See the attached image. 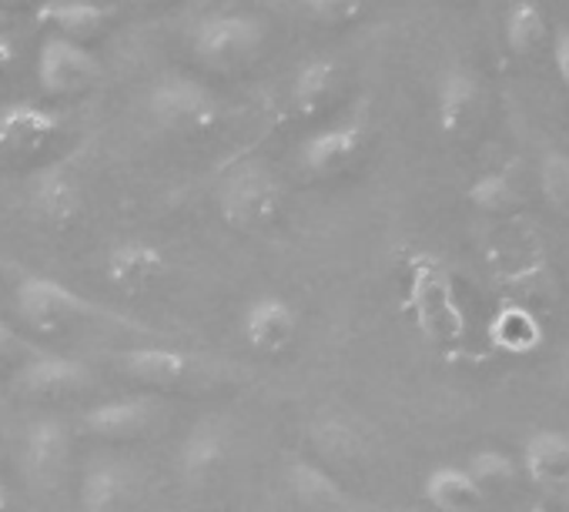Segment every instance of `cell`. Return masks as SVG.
<instances>
[{
	"instance_id": "1",
	"label": "cell",
	"mask_w": 569,
	"mask_h": 512,
	"mask_svg": "<svg viewBox=\"0 0 569 512\" xmlns=\"http://www.w3.org/2000/svg\"><path fill=\"white\" fill-rule=\"evenodd\" d=\"M214 204L228 228L264 231L268 224L278 221V214L284 208V184L278 181V174L268 164L248 158L221 174V181L214 188Z\"/></svg>"
},
{
	"instance_id": "2",
	"label": "cell",
	"mask_w": 569,
	"mask_h": 512,
	"mask_svg": "<svg viewBox=\"0 0 569 512\" xmlns=\"http://www.w3.org/2000/svg\"><path fill=\"white\" fill-rule=\"evenodd\" d=\"M14 312L24 325L38 332H58L71 322H121L128 325L118 312L98 305L94 299L74 292L71 285L51 279V275H24L14 289Z\"/></svg>"
},
{
	"instance_id": "3",
	"label": "cell",
	"mask_w": 569,
	"mask_h": 512,
	"mask_svg": "<svg viewBox=\"0 0 569 512\" xmlns=\"http://www.w3.org/2000/svg\"><path fill=\"white\" fill-rule=\"evenodd\" d=\"M409 309L416 315L419 332L436 342H456L462 332V309L456 302L449 272L432 254H416L409 262Z\"/></svg>"
},
{
	"instance_id": "4",
	"label": "cell",
	"mask_w": 569,
	"mask_h": 512,
	"mask_svg": "<svg viewBox=\"0 0 569 512\" xmlns=\"http://www.w3.org/2000/svg\"><path fill=\"white\" fill-rule=\"evenodd\" d=\"M268 28L254 14H211L191 31V54L211 71H234L261 54Z\"/></svg>"
},
{
	"instance_id": "5",
	"label": "cell",
	"mask_w": 569,
	"mask_h": 512,
	"mask_svg": "<svg viewBox=\"0 0 569 512\" xmlns=\"http://www.w3.org/2000/svg\"><path fill=\"white\" fill-rule=\"evenodd\" d=\"M148 114L158 128L171 134H208L221 121V101L211 88H204L194 78L171 74L161 78L148 94Z\"/></svg>"
},
{
	"instance_id": "6",
	"label": "cell",
	"mask_w": 569,
	"mask_h": 512,
	"mask_svg": "<svg viewBox=\"0 0 569 512\" xmlns=\"http://www.w3.org/2000/svg\"><path fill=\"white\" fill-rule=\"evenodd\" d=\"M104 78L101 61L71 38L48 34L38 48V84L51 98H71L91 91Z\"/></svg>"
},
{
	"instance_id": "7",
	"label": "cell",
	"mask_w": 569,
	"mask_h": 512,
	"mask_svg": "<svg viewBox=\"0 0 569 512\" xmlns=\"http://www.w3.org/2000/svg\"><path fill=\"white\" fill-rule=\"evenodd\" d=\"M366 141H369L366 121L342 118V121H332V124L306 134L296 151V161L309 178H332L359 161V154L366 151Z\"/></svg>"
},
{
	"instance_id": "8",
	"label": "cell",
	"mask_w": 569,
	"mask_h": 512,
	"mask_svg": "<svg viewBox=\"0 0 569 512\" xmlns=\"http://www.w3.org/2000/svg\"><path fill=\"white\" fill-rule=\"evenodd\" d=\"M299 329H302L299 309L278 292L254 295L241 309V319H238V332H241L244 345L258 355L289 352L299 339Z\"/></svg>"
},
{
	"instance_id": "9",
	"label": "cell",
	"mask_w": 569,
	"mask_h": 512,
	"mask_svg": "<svg viewBox=\"0 0 569 512\" xmlns=\"http://www.w3.org/2000/svg\"><path fill=\"white\" fill-rule=\"evenodd\" d=\"M168 275V254L151 238H121L104 259V279L124 295L148 292Z\"/></svg>"
},
{
	"instance_id": "10",
	"label": "cell",
	"mask_w": 569,
	"mask_h": 512,
	"mask_svg": "<svg viewBox=\"0 0 569 512\" xmlns=\"http://www.w3.org/2000/svg\"><path fill=\"white\" fill-rule=\"evenodd\" d=\"M71 455V429L61 415H38L21 439V472L31 485H51Z\"/></svg>"
},
{
	"instance_id": "11",
	"label": "cell",
	"mask_w": 569,
	"mask_h": 512,
	"mask_svg": "<svg viewBox=\"0 0 569 512\" xmlns=\"http://www.w3.org/2000/svg\"><path fill=\"white\" fill-rule=\"evenodd\" d=\"M114 369L138 385L174 389L194 372V359L178 345L141 342V345H128V349L114 352Z\"/></svg>"
},
{
	"instance_id": "12",
	"label": "cell",
	"mask_w": 569,
	"mask_h": 512,
	"mask_svg": "<svg viewBox=\"0 0 569 512\" xmlns=\"http://www.w3.org/2000/svg\"><path fill=\"white\" fill-rule=\"evenodd\" d=\"M91 382H94L91 365L64 352L38 349L14 369V385L24 395H68L88 389Z\"/></svg>"
},
{
	"instance_id": "13",
	"label": "cell",
	"mask_w": 569,
	"mask_h": 512,
	"mask_svg": "<svg viewBox=\"0 0 569 512\" xmlns=\"http://www.w3.org/2000/svg\"><path fill=\"white\" fill-rule=\"evenodd\" d=\"M61 131V118L31 101H18L0 108V151L14 158H31L41 154Z\"/></svg>"
},
{
	"instance_id": "14",
	"label": "cell",
	"mask_w": 569,
	"mask_h": 512,
	"mask_svg": "<svg viewBox=\"0 0 569 512\" xmlns=\"http://www.w3.org/2000/svg\"><path fill=\"white\" fill-rule=\"evenodd\" d=\"M231 455V429L224 419H198L178 449V472L184 482H208L211 475H218L224 469Z\"/></svg>"
},
{
	"instance_id": "15",
	"label": "cell",
	"mask_w": 569,
	"mask_h": 512,
	"mask_svg": "<svg viewBox=\"0 0 569 512\" xmlns=\"http://www.w3.org/2000/svg\"><path fill=\"white\" fill-rule=\"evenodd\" d=\"M154 415H158V402L151 395H124V399H108V402L84 409L81 425L84 432L98 439L121 442V439H134L148 432Z\"/></svg>"
},
{
	"instance_id": "16",
	"label": "cell",
	"mask_w": 569,
	"mask_h": 512,
	"mask_svg": "<svg viewBox=\"0 0 569 512\" xmlns=\"http://www.w3.org/2000/svg\"><path fill=\"white\" fill-rule=\"evenodd\" d=\"M134 492V472L124 462H94L78 485L81 512H121Z\"/></svg>"
},
{
	"instance_id": "17",
	"label": "cell",
	"mask_w": 569,
	"mask_h": 512,
	"mask_svg": "<svg viewBox=\"0 0 569 512\" xmlns=\"http://www.w3.org/2000/svg\"><path fill=\"white\" fill-rule=\"evenodd\" d=\"M479 108V81L466 68H449L436 84V121L442 134H462Z\"/></svg>"
},
{
	"instance_id": "18",
	"label": "cell",
	"mask_w": 569,
	"mask_h": 512,
	"mask_svg": "<svg viewBox=\"0 0 569 512\" xmlns=\"http://www.w3.org/2000/svg\"><path fill=\"white\" fill-rule=\"evenodd\" d=\"M111 18H114V8L104 4V0H44L38 8V21L51 24L54 34L81 41V44L94 38Z\"/></svg>"
},
{
	"instance_id": "19",
	"label": "cell",
	"mask_w": 569,
	"mask_h": 512,
	"mask_svg": "<svg viewBox=\"0 0 569 512\" xmlns=\"http://www.w3.org/2000/svg\"><path fill=\"white\" fill-rule=\"evenodd\" d=\"M31 208L48 224H71L84 211V191L74 174H68L64 168H51L34 181Z\"/></svg>"
},
{
	"instance_id": "20",
	"label": "cell",
	"mask_w": 569,
	"mask_h": 512,
	"mask_svg": "<svg viewBox=\"0 0 569 512\" xmlns=\"http://www.w3.org/2000/svg\"><path fill=\"white\" fill-rule=\"evenodd\" d=\"M339 94V68L326 58L306 61L289 88V104L299 118H316L322 114Z\"/></svg>"
},
{
	"instance_id": "21",
	"label": "cell",
	"mask_w": 569,
	"mask_h": 512,
	"mask_svg": "<svg viewBox=\"0 0 569 512\" xmlns=\"http://www.w3.org/2000/svg\"><path fill=\"white\" fill-rule=\"evenodd\" d=\"M422 495L432 509L439 512H479L482 509V492L479 485L469 479L466 469L459 465H439L426 475Z\"/></svg>"
},
{
	"instance_id": "22",
	"label": "cell",
	"mask_w": 569,
	"mask_h": 512,
	"mask_svg": "<svg viewBox=\"0 0 569 512\" xmlns=\"http://www.w3.org/2000/svg\"><path fill=\"white\" fill-rule=\"evenodd\" d=\"M284 485H289V492L309 509H336L346 499L339 479L322 462H312V459H296L284 469Z\"/></svg>"
},
{
	"instance_id": "23",
	"label": "cell",
	"mask_w": 569,
	"mask_h": 512,
	"mask_svg": "<svg viewBox=\"0 0 569 512\" xmlns=\"http://www.w3.org/2000/svg\"><path fill=\"white\" fill-rule=\"evenodd\" d=\"M526 472L542 485L569 482V439L559 432H539L526 445Z\"/></svg>"
},
{
	"instance_id": "24",
	"label": "cell",
	"mask_w": 569,
	"mask_h": 512,
	"mask_svg": "<svg viewBox=\"0 0 569 512\" xmlns=\"http://www.w3.org/2000/svg\"><path fill=\"white\" fill-rule=\"evenodd\" d=\"M546 41H549V24H546L542 11H539L536 4L522 0V4H516V8L506 14V44H509L512 54L529 58V54H536Z\"/></svg>"
},
{
	"instance_id": "25",
	"label": "cell",
	"mask_w": 569,
	"mask_h": 512,
	"mask_svg": "<svg viewBox=\"0 0 569 512\" xmlns=\"http://www.w3.org/2000/svg\"><path fill=\"white\" fill-rule=\"evenodd\" d=\"M312 445L326 459H339V462H349L362 452V439H359L356 425H349L346 419H336V415H326L312 425Z\"/></svg>"
},
{
	"instance_id": "26",
	"label": "cell",
	"mask_w": 569,
	"mask_h": 512,
	"mask_svg": "<svg viewBox=\"0 0 569 512\" xmlns=\"http://www.w3.org/2000/svg\"><path fill=\"white\" fill-rule=\"evenodd\" d=\"M492 342L506 352H529L539 342V325L526 309H502L492 319Z\"/></svg>"
},
{
	"instance_id": "27",
	"label": "cell",
	"mask_w": 569,
	"mask_h": 512,
	"mask_svg": "<svg viewBox=\"0 0 569 512\" xmlns=\"http://www.w3.org/2000/svg\"><path fill=\"white\" fill-rule=\"evenodd\" d=\"M466 472H469V479L479 485V492H482V495H486V492L509 489V485H512V479H516V465H512V459H509L506 452H499V449H479V452H472V459H469Z\"/></svg>"
},
{
	"instance_id": "28",
	"label": "cell",
	"mask_w": 569,
	"mask_h": 512,
	"mask_svg": "<svg viewBox=\"0 0 569 512\" xmlns=\"http://www.w3.org/2000/svg\"><path fill=\"white\" fill-rule=\"evenodd\" d=\"M466 198L479 211H486V214H502V211H512L519 204V191H516V184L506 174H482V178H476Z\"/></svg>"
},
{
	"instance_id": "29",
	"label": "cell",
	"mask_w": 569,
	"mask_h": 512,
	"mask_svg": "<svg viewBox=\"0 0 569 512\" xmlns=\"http://www.w3.org/2000/svg\"><path fill=\"white\" fill-rule=\"evenodd\" d=\"M539 184L546 201L569 214V154L566 151H546L539 161Z\"/></svg>"
},
{
	"instance_id": "30",
	"label": "cell",
	"mask_w": 569,
	"mask_h": 512,
	"mask_svg": "<svg viewBox=\"0 0 569 512\" xmlns=\"http://www.w3.org/2000/svg\"><path fill=\"white\" fill-rule=\"evenodd\" d=\"M302 8L319 21V24H329V28H342V24H352L366 0H302Z\"/></svg>"
},
{
	"instance_id": "31",
	"label": "cell",
	"mask_w": 569,
	"mask_h": 512,
	"mask_svg": "<svg viewBox=\"0 0 569 512\" xmlns=\"http://www.w3.org/2000/svg\"><path fill=\"white\" fill-rule=\"evenodd\" d=\"M31 352H38V349H31V345L24 342V335H21L4 315H0V362H18V365H21ZM18 365H14V369H18Z\"/></svg>"
},
{
	"instance_id": "32",
	"label": "cell",
	"mask_w": 569,
	"mask_h": 512,
	"mask_svg": "<svg viewBox=\"0 0 569 512\" xmlns=\"http://www.w3.org/2000/svg\"><path fill=\"white\" fill-rule=\"evenodd\" d=\"M552 61H556V71L562 78V84L569 88V31H559L556 41H552Z\"/></svg>"
},
{
	"instance_id": "33",
	"label": "cell",
	"mask_w": 569,
	"mask_h": 512,
	"mask_svg": "<svg viewBox=\"0 0 569 512\" xmlns=\"http://www.w3.org/2000/svg\"><path fill=\"white\" fill-rule=\"evenodd\" d=\"M14 61H18V38L8 31V34H0V74H4Z\"/></svg>"
},
{
	"instance_id": "34",
	"label": "cell",
	"mask_w": 569,
	"mask_h": 512,
	"mask_svg": "<svg viewBox=\"0 0 569 512\" xmlns=\"http://www.w3.org/2000/svg\"><path fill=\"white\" fill-rule=\"evenodd\" d=\"M11 509H14V492L4 479H0V512H11Z\"/></svg>"
},
{
	"instance_id": "35",
	"label": "cell",
	"mask_w": 569,
	"mask_h": 512,
	"mask_svg": "<svg viewBox=\"0 0 569 512\" xmlns=\"http://www.w3.org/2000/svg\"><path fill=\"white\" fill-rule=\"evenodd\" d=\"M31 4H38V0H0V8H4V11H18V8H31Z\"/></svg>"
},
{
	"instance_id": "36",
	"label": "cell",
	"mask_w": 569,
	"mask_h": 512,
	"mask_svg": "<svg viewBox=\"0 0 569 512\" xmlns=\"http://www.w3.org/2000/svg\"><path fill=\"white\" fill-rule=\"evenodd\" d=\"M11 24H14V14L0 8V34H8V31H11Z\"/></svg>"
},
{
	"instance_id": "37",
	"label": "cell",
	"mask_w": 569,
	"mask_h": 512,
	"mask_svg": "<svg viewBox=\"0 0 569 512\" xmlns=\"http://www.w3.org/2000/svg\"><path fill=\"white\" fill-rule=\"evenodd\" d=\"M144 4H164V0H144Z\"/></svg>"
},
{
	"instance_id": "38",
	"label": "cell",
	"mask_w": 569,
	"mask_h": 512,
	"mask_svg": "<svg viewBox=\"0 0 569 512\" xmlns=\"http://www.w3.org/2000/svg\"><path fill=\"white\" fill-rule=\"evenodd\" d=\"M566 392H569V369H566Z\"/></svg>"
},
{
	"instance_id": "39",
	"label": "cell",
	"mask_w": 569,
	"mask_h": 512,
	"mask_svg": "<svg viewBox=\"0 0 569 512\" xmlns=\"http://www.w3.org/2000/svg\"><path fill=\"white\" fill-rule=\"evenodd\" d=\"M396 512H419V509H396Z\"/></svg>"
}]
</instances>
